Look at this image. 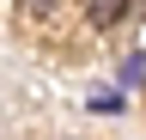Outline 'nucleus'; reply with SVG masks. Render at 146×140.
<instances>
[{
    "label": "nucleus",
    "instance_id": "f03ea898",
    "mask_svg": "<svg viewBox=\"0 0 146 140\" xmlns=\"http://www.w3.org/2000/svg\"><path fill=\"white\" fill-rule=\"evenodd\" d=\"M25 6H31V12H49V6H55V0H25Z\"/></svg>",
    "mask_w": 146,
    "mask_h": 140
},
{
    "label": "nucleus",
    "instance_id": "f257e3e1",
    "mask_svg": "<svg viewBox=\"0 0 146 140\" xmlns=\"http://www.w3.org/2000/svg\"><path fill=\"white\" fill-rule=\"evenodd\" d=\"M85 19L98 25V31H110V25L128 19V0H85Z\"/></svg>",
    "mask_w": 146,
    "mask_h": 140
}]
</instances>
